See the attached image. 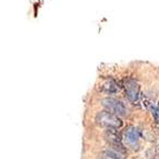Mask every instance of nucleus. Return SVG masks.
<instances>
[{
	"label": "nucleus",
	"instance_id": "1",
	"mask_svg": "<svg viewBox=\"0 0 159 159\" xmlns=\"http://www.w3.org/2000/svg\"><path fill=\"white\" fill-rule=\"evenodd\" d=\"M97 121L102 126H106L109 129H117L121 127L122 122L118 118V116L109 111H102L97 115Z\"/></svg>",
	"mask_w": 159,
	"mask_h": 159
},
{
	"label": "nucleus",
	"instance_id": "2",
	"mask_svg": "<svg viewBox=\"0 0 159 159\" xmlns=\"http://www.w3.org/2000/svg\"><path fill=\"white\" fill-rule=\"evenodd\" d=\"M102 105L107 109V111L111 112L116 116L118 115L122 116L126 114V107L124 106V103L114 98H105L102 100Z\"/></svg>",
	"mask_w": 159,
	"mask_h": 159
},
{
	"label": "nucleus",
	"instance_id": "3",
	"mask_svg": "<svg viewBox=\"0 0 159 159\" xmlns=\"http://www.w3.org/2000/svg\"><path fill=\"white\" fill-rule=\"evenodd\" d=\"M107 140L109 141V143L111 145L112 149L111 150H115V151H119V152H121V154H124L125 152V149H124V146H122L121 141H120L119 137H118V135L116 134V131H114L112 129H109L108 131H107Z\"/></svg>",
	"mask_w": 159,
	"mask_h": 159
},
{
	"label": "nucleus",
	"instance_id": "4",
	"mask_svg": "<svg viewBox=\"0 0 159 159\" xmlns=\"http://www.w3.org/2000/svg\"><path fill=\"white\" fill-rule=\"evenodd\" d=\"M126 139L130 145H136V143L139 139V133L136 128L131 127L126 131Z\"/></svg>",
	"mask_w": 159,
	"mask_h": 159
},
{
	"label": "nucleus",
	"instance_id": "5",
	"mask_svg": "<svg viewBox=\"0 0 159 159\" xmlns=\"http://www.w3.org/2000/svg\"><path fill=\"white\" fill-rule=\"evenodd\" d=\"M137 93H138V91H137V86L134 84V85H130V86H128V90H127V95H128V97H129V99L130 100H136L137 99Z\"/></svg>",
	"mask_w": 159,
	"mask_h": 159
}]
</instances>
